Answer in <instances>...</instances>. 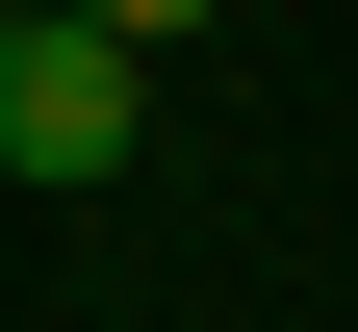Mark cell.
<instances>
[{"label":"cell","mask_w":358,"mask_h":332,"mask_svg":"<svg viewBox=\"0 0 358 332\" xmlns=\"http://www.w3.org/2000/svg\"><path fill=\"white\" fill-rule=\"evenodd\" d=\"M0 26H52V0H0Z\"/></svg>","instance_id":"cell-3"},{"label":"cell","mask_w":358,"mask_h":332,"mask_svg":"<svg viewBox=\"0 0 358 332\" xmlns=\"http://www.w3.org/2000/svg\"><path fill=\"white\" fill-rule=\"evenodd\" d=\"M128 128H154V52H103V26H0V179H52V205H103Z\"/></svg>","instance_id":"cell-1"},{"label":"cell","mask_w":358,"mask_h":332,"mask_svg":"<svg viewBox=\"0 0 358 332\" xmlns=\"http://www.w3.org/2000/svg\"><path fill=\"white\" fill-rule=\"evenodd\" d=\"M52 26H103V52H205L231 0H52Z\"/></svg>","instance_id":"cell-2"}]
</instances>
